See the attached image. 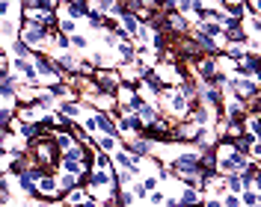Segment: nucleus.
I'll use <instances>...</instances> for the list:
<instances>
[{"instance_id": "1", "label": "nucleus", "mask_w": 261, "mask_h": 207, "mask_svg": "<svg viewBox=\"0 0 261 207\" xmlns=\"http://www.w3.org/2000/svg\"><path fill=\"white\" fill-rule=\"evenodd\" d=\"M33 65H36V74H39V83L42 86H50V83H65L68 74H63L57 63H54V56L50 53H36L33 56Z\"/></svg>"}, {"instance_id": "2", "label": "nucleus", "mask_w": 261, "mask_h": 207, "mask_svg": "<svg viewBox=\"0 0 261 207\" xmlns=\"http://www.w3.org/2000/svg\"><path fill=\"white\" fill-rule=\"evenodd\" d=\"M151 74L161 80V86H178L181 80H187V71L181 68V63H169V60H158Z\"/></svg>"}, {"instance_id": "3", "label": "nucleus", "mask_w": 261, "mask_h": 207, "mask_svg": "<svg viewBox=\"0 0 261 207\" xmlns=\"http://www.w3.org/2000/svg\"><path fill=\"white\" fill-rule=\"evenodd\" d=\"M92 83L98 86V92H116V89L122 86L116 68H95V71H92Z\"/></svg>"}, {"instance_id": "4", "label": "nucleus", "mask_w": 261, "mask_h": 207, "mask_svg": "<svg viewBox=\"0 0 261 207\" xmlns=\"http://www.w3.org/2000/svg\"><path fill=\"white\" fill-rule=\"evenodd\" d=\"M231 74H234V77H252V80H258L261 77V60H258V53H246L244 60H238V63H234V68H231Z\"/></svg>"}, {"instance_id": "5", "label": "nucleus", "mask_w": 261, "mask_h": 207, "mask_svg": "<svg viewBox=\"0 0 261 207\" xmlns=\"http://www.w3.org/2000/svg\"><path fill=\"white\" fill-rule=\"evenodd\" d=\"M54 110L63 115V122H81L83 115H86V107H83L81 101H74V98H65V101H57V107Z\"/></svg>"}, {"instance_id": "6", "label": "nucleus", "mask_w": 261, "mask_h": 207, "mask_svg": "<svg viewBox=\"0 0 261 207\" xmlns=\"http://www.w3.org/2000/svg\"><path fill=\"white\" fill-rule=\"evenodd\" d=\"M122 148L130 151L134 157H151V154H154V142L146 139L143 133H140V136H125V139H122Z\"/></svg>"}, {"instance_id": "7", "label": "nucleus", "mask_w": 261, "mask_h": 207, "mask_svg": "<svg viewBox=\"0 0 261 207\" xmlns=\"http://www.w3.org/2000/svg\"><path fill=\"white\" fill-rule=\"evenodd\" d=\"M36 198H42V201H57L60 198V190H57V178L45 172L42 178H36Z\"/></svg>"}, {"instance_id": "8", "label": "nucleus", "mask_w": 261, "mask_h": 207, "mask_svg": "<svg viewBox=\"0 0 261 207\" xmlns=\"http://www.w3.org/2000/svg\"><path fill=\"white\" fill-rule=\"evenodd\" d=\"M130 112H134V119H137V122L143 125V130H146L148 125H151V122L158 119V115H161V110H158V107H154L151 101H143V98H140V101H137V104L130 107Z\"/></svg>"}, {"instance_id": "9", "label": "nucleus", "mask_w": 261, "mask_h": 207, "mask_svg": "<svg viewBox=\"0 0 261 207\" xmlns=\"http://www.w3.org/2000/svg\"><path fill=\"white\" fill-rule=\"evenodd\" d=\"M45 115H48V110H42L36 101H33V104H18V107H15V119L27 122V125H42V122H45Z\"/></svg>"}, {"instance_id": "10", "label": "nucleus", "mask_w": 261, "mask_h": 207, "mask_svg": "<svg viewBox=\"0 0 261 207\" xmlns=\"http://www.w3.org/2000/svg\"><path fill=\"white\" fill-rule=\"evenodd\" d=\"M199 104L208 107V110L220 112V104H223V89L217 86H208V83H199Z\"/></svg>"}, {"instance_id": "11", "label": "nucleus", "mask_w": 261, "mask_h": 207, "mask_svg": "<svg viewBox=\"0 0 261 207\" xmlns=\"http://www.w3.org/2000/svg\"><path fill=\"white\" fill-rule=\"evenodd\" d=\"M214 119H223V115H220V112H214V110H208V107H202V104L190 107V112H187V122L196 125V128H211Z\"/></svg>"}, {"instance_id": "12", "label": "nucleus", "mask_w": 261, "mask_h": 207, "mask_svg": "<svg viewBox=\"0 0 261 207\" xmlns=\"http://www.w3.org/2000/svg\"><path fill=\"white\" fill-rule=\"evenodd\" d=\"M54 63H57V68H60L63 74H77L81 56H77L74 50H63V53H54Z\"/></svg>"}, {"instance_id": "13", "label": "nucleus", "mask_w": 261, "mask_h": 207, "mask_svg": "<svg viewBox=\"0 0 261 207\" xmlns=\"http://www.w3.org/2000/svg\"><path fill=\"white\" fill-rule=\"evenodd\" d=\"M39 92H42V83H18L15 86V101L18 104H33L36 98H39Z\"/></svg>"}, {"instance_id": "14", "label": "nucleus", "mask_w": 261, "mask_h": 207, "mask_svg": "<svg viewBox=\"0 0 261 207\" xmlns=\"http://www.w3.org/2000/svg\"><path fill=\"white\" fill-rule=\"evenodd\" d=\"M63 9L68 18H74V21H83V18L92 12V3H86V0H63Z\"/></svg>"}, {"instance_id": "15", "label": "nucleus", "mask_w": 261, "mask_h": 207, "mask_svg": "<svg viewBox=\"0 0 261 207\" xmlns=\"http://www.w3.org/2000/svg\"><path fill=\"white\" fill-rule=\"evenodd\" d=\"M113 98H116V107H122V110H130V107L140 101L137 89H134V86H125V83H122V86L113 92Z\"/></svg>"}, {"instance_id": "16", "label": "nucleus", "mask_w": 261, "mask_h": 207, "mask_svg": "<svg viewBox=\"0 0 261 207\" xmlns=\"http://www.w3.org/2000/svg\"><path fill=\"white\" fill-rule=\"evenodd\" d=\"M30 145L24 142L21 136H15V133H3L0 136V151H9V154H24Z\"/></svg>"}, {"instance_id": "17", "label": "nucleus", "mask_w": 261, "mask_h": 207, "mask_svg": "<svg viewBox=\"0 0 261 207\" xmlns=\"http://www.w3.org/2000/svg\"><path fill=\"white\" fill-rule=\"evenodd\" d=\"M68 50H74L77 56H86L89 50H92V39L86 36V33H74V36H68Z\"/></svg>"}, {"instance_id": "18", "label": "nucleus", "mask_w": 261, "mask_h": 207, "mask_svg": "<svg viewBox=\"0 0 261 207\" xmlns=\"http://www.w3.org/2000/svg\"><path fill=\"white\" fill-rule=\"evenodd\" d=\"M60 201H63L65 207H83L86 201H89V192L83 190V187H74V190H68L60 195Z\"/></svg>"}, {"instance_id": "19", "label": "nucleus", "mask_w": 261, "mask_h": 207, "mask_svg": "<svg viewBox=\"0 0 261 207\" xmlns=\"http://www.w3.org/2000/svg\"><path fill=\"white\" fill-rule=\"evenodd\" d=\"M95 128H98V133H107V136L119 139V128H116V119L110 112H95Z\"/></svg>"}, {"instance_id": "20", "label": "nucleus", "mask_w": 261, "mask_h": 207, "mask_svg": "<svg viewBox=\"0 0 261 207\" xmlns=\"http://www.w3.org/2000/svg\"><path fill=\"white\" fill-rule=\"evenodd\" d=\"M50 142H54V148L63 154V151H68V148L74 145V136L68 133V128H57V130H50Z\"/></svg>"}, {"instance_id": "21", "label": "nucleus", "mask_w": 261, "mask_h": 207, "mask_svg": "<svg viewBox=\"0 0 261 207\" xmlns=\"http://www.w3.org/2000/svg\"><path fill=\"white\" fill-rule=\"evenodd\" d=\"M202 198H205V195L196 190V187H181L178 190V204L181 207H199L202 204Z\"/></svg>"}, {"instance_id": "22", "label": "nucleus", "mask_w": 261, "mask_h": 207, "mask_svg": "<svg viewBox=\"0 0 261 207\" xmlns=\"http://www.w3.org/2000/svg\"><path fill=\"white\" fill-rule=\"evenodd\" d=\"M92 145H95V151L113 154L116 148L122 145V139H116V136H107V133H95V136H92Z\"/></svg>"}, {"instance_id": "23", "label": "nucleus", "mask_w": 261, "mask_h": 207, "mask_svg": "<svg viewBox=\"0 0 261 207\" xmlns=\"http://www.w3.org/2000/svg\"><path fill=\"white\" fill-rule=\"evenodd\" d=\"M211 154H214V160L220 163V160L234 157L238 151H234V142H231V139H217V142H214V148H211Z\"/></svg>"}, {"instance_id": "24", "label": "nucleus", "mask_w": 261, "mask_h": 207, "mask_svg": "<svg viewBox=\"0 0 261 207\" xmlns=\"http://www.w3.org/2000/svg\"><path fill=\"white\" fill-rule=\"evenodd\" d=\"M116 21H119V30L125 33L128 39H134V36H137V30H140V21L130 15V12H122V15L116 18Z\"/></svg>"}, {"instance_id": "25", "label": "nucleus", "mask_w": 261, "mask_h": 207, "mask_svg": "<svg viewBox=\"0 0 261 207\" xmlns=\"http://www.w3.org/2000/svg\"><path fill=\"white\" fill-rule=\"evenodd\" d=\"M57 190H60V195H63V192H68V190H74V187H83L81 184V178L77 175H68V172H57Z\"/></svg>"}, {"instance_id": "26", "label": "nucleus", "mask_w": 261, "mask_h": 207, "mask_svg": "<svg viewBox=\"0 0 261 207\" xmlns=\"http://www.w3.org/2000/svg\"><path fill=\"white\" fill-rule=\"evenodd\" d=\"M18 27H21V21H18V18H0V36H3L6 42L18 39Z\"/></svg>"}, {"instance_id": "27", "label": "nucleus", "mask_w": 261, "mask_h": 207, "mask_svg": "<svg viewBox=\"0 0 261 207\" xmlns=\"http://www.w3.org/2000/svg\"><path fill=\"white\" fill-rule=\"evenodd\" d=\"M113 204L116 207H137L140 201H137V195L125 187V190H116V195H113Z\"/></svg>"}, {"instance_id": "28", "label": "nucleus", "mask_w": 261, "mask_h": 207, "mask_svg": "<svg viewBox=\"0 0 261 207\" xmlns=\"http://www.w3.org/2000/svg\"><path fill=\"white\" fill-rule=\"evenodd\" d=\"M116 71H119V80H122L125 86H137V80H140V71H137L134 65H119Z\"/></svg>"}, {"instance_id": "29", "label": "nucleus", "mask_w": 261, "mask_h": 207, "mask_svg": "<svg viewBox=\"0 0 261 207\" xmlns=\"http://www.w3.org/2000/svg\"><path fill=\"white\" fill-rule=\"evenodd\" d=\"M244 190H246L244 175H226V192H231V195H241Z\"/></svg>"}, {"instance_id": "30", "label": "nucleus", "mask_w": 261, "mask_h": 207, "mask_svg": "<svg viewBox=\"0 0 261 207\" xmlns=\"http://www.w3.org/2000/svg\"><path fill=\"white\" fill-rule=\"evenodd\" d=\"M12 201V178L0 175V207H6Z\"/></svg>"}, {"instance_id": "31", "label": "nucleus", "mask_w": 261, "mask_h": 207, "mask_svg": "<svg viewBox=\"0 0 261 207\" xmlns=\"http://www.w3.org/2000/svg\"><path fill=\"white\" fill-rule=\"evenodd\" d=\"M199 6H202L199 0H175V12H178V15H184V18H190Z\"/></svg>"}, {"instance_id": "32", "label": "nucleus", "mask_w": 261, "mask_h": 207, "mask_svg": "<svg viewBox=\"0 0 261 207\" xmlns=\"http://www.w3.org/2000/svg\"><path fill=\"white\" fill-rule=\"evenodd\" d=\"M9 53H12V56H24V60H33V56H36V53H33L24 42H18V39H12V42H9Z\"/></svg>"}, {"instance_id": "33", "label": "nucleus", "mask_w": 261, "mask_h": 207, "mask_svg": "<svg viewBox=\"0 0 261 207\" xmlns=\"http://www.w3.org/2000/svg\"><path fill=\"white\" fill-rule=\"evenodd\" d=\"M89 169H113V163H110V154H104V151H95L92 160H89Z\"/></svg>"}, {"instance_id": "34", "label": "nucleus", "mask_w": 261, "mask_h": 207, "mask_svg": "<svg viewBox=\"0 0 261 207\" xmlns=\"http://www.w3.org/2000/svg\"><path fill=\"white\" fill-rule=\"evenodd\" d=\"M196 27L205 33V36H211V39H223V27H220L217 21H202V24H196Z\"/></svg>"}, {"instance_id": "35", "label": "nucleus", "mask_w": 261, "mask_h": 207, "mask_svg": "<svg viewBox=\"0 0 261 207\" xmlns=\"http://www.w3.org/2000/svg\"><path fill=\"white\" fill-rule=\"evenodd\" d=\"M214 65H217V71H220V74H231L234 60H231V56H226V53H217V56H214Z\"/></svg>"}, {"instance_id": "36", "label": "nucleus", "mask_w": 261, "mask_h": 207, "mask_svg": "<svg viewBox=\"0 0 261 207\" xmlns=\"http://www.w3.org/2000/svg\"><path fill=\"white\" fill-rule=\"evenodd\" d=\"M143 187H146V192H154V190H161V178L154 175V172H146V175H140L137 178Z\"/></svg>"}, {"instance_id": "37", "label": "nucleus", "mask_w": 261, "mask_h": 207, "mask_svg": "<svg viewBox=\"0 0 261 207\" xmlns=\"http://www.w3.org/2000/svg\"><path fill=\"white\" fill-rule=\"evenodd\" d=\"M104 18H107V15H101V12H95V9H92L89 15L83 18V21H86V27H89L92 33H101V27H104Z\"/></svg>"}, {"instance_id": "38", "label": "nucleus", "mask_w": 261, "mask_h": 207, "mask_svg": "<svg viewBox=\"0 0 261 207\" xmlns=\"http://www.w3.org/2000/svg\"><path fill=\"white\" fill-rule=\"evenodd\" d=\"M238 198H241V207H258V190H244Z\"/></svg>"}, {"instance_id": "39", "label": "nucleus", "mask_w": 261, "mask_h": 207, "mask_svg": "<svg viewBox=\"0 0 261 207\" xmlns=\"http://www.w3.org/2000/svg\"><path fill=\"white\" fill-rule=\"evenodd\" d=\"M12 119H15V110H9V107H0V130H3V133L9 130Z\"/></svg>"}, {"instance_id": "40", "label": "nucleus", "mask_w": 261, "mask_h": 207, "mask_svg": "<svg viewBox=\"0 0 261 207\" xmlns=\"http://www.w3.org/2000/svg\"><path fill=\"white\" fill-rule=\"evenodd\" d=\"M163 198H166V192L163 190H154L146 195V207H163Z\"/></svg>"}, {"instance_id": "41", "label": "nucleus", "mask_w": 261, "mask_h": 207, "mask_svg": "<svg viewBox=\"0 0 261 207\" xmlns=\"http://www.w3.org/2000/svg\"><path fill=\"white\" fill-rule=\"evenodd\" d=\"M12 157H15V154L0 151V175H9V172H12Z\"/></svg>"}, {"instance_id": "42", "label": "nucleus", "mask_w": 261, "mask_h": 207, "mask_svg": "<svg viewBox=\"0 0 261 207\" xmlns=\"http://www.w3.org/2000/svg\"><path fill=\"white\" fill-rule=\"evenodd\" d=\"M220 201H223V207H241V198H238V195H231V192H226Z\"/></svg>"}, {"instance_id": "43", "label": "nucleus", "mask_w": 261, "mask_h": 207, "mask_svg": "<svg viewBox=\"0 0 261 207\" xmlns=\"http://www.w3.org/2000/svg\"><path fill=\"white\" fill-rule=\"evenodd\" d=\"M199 207H223V201H220V198H214V195H205Z\"/></svg>"}, {"instance_id": "44", "label": "nucleus", "mask_w": 261, "mask_h": 207, "mask_svg": "<svg viewBox=\"0 0 261 207\" xmlns=\"http://www.w3.org/2000/svg\"><path fill=\"white\" fill-rule=\"evenodd\" d=\"M163 207H178V195H166L163 198Z\"/></svg>"}, {"instance_id": "45", "label": "nucleus", "mask_w": 261, "mask_h": 207, "mask_svg": "<svg viewBox=\"0 0 261 207\" xmlns=\"http://www.w3.org/2000/svg\"><path fill=\"white\" fill-rule=\"evenodd\" d=\"M27 207H50V201H42V198H33Z\"/></svg>"}, {"instance_id": "46", "label": "nucleus", "mask_w": 261, "mask_h": 207, "mask_svg": "<svg viewBox=\"0 0 261 207\" xmlns=\"http://www.w3.org/2000/svg\"><path fill=\"white\" fill-rule=\"evenodd\" d=\"M3 50H6V48H3V45H0V53H3Z\"/></svg>"}, {"instance_id": "47", "label": "nucleus", "mask_w": 261, "mask_h": 207, "mask_svg": "<svg viewBox=\"0 0 261 207\" xmlns=\"http://www.w3.org/2000/svg\"><path fill=\"white\" fill-rule=\"evenodd\" d=\"M107 207H116V204H107Z\"/></svg>"}, {"instance_id": "48", "label": "nucleus", "mask_w": 261, "mask_h": 207, "mask_svg": "<svg viewBox=\"0 0 261 207\" xmlns=\"http://www.w3.org/2000/svg\"><path fill=\"white\" fill-rule=\"evenodd\" d=\"M258 207H261V204H258Z\"/></svg>"}]
</instances>
